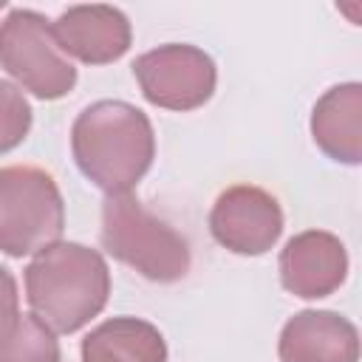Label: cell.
Wrapping results in <instances>:
<instances>
[{"label":"cell","instance_id":"1","mask_svg":"<svg viewBox=\"0 0 362 362\" xmlns=\"http://www.w3.org/2000/svg\"><path fill=\"white\" fill-rule=\"evenodd\" d=\"M71 150L82 175L107 195L130 192L156 158V133L136 105L99 99L71 127Z\"/></svg>","mask_w":362,"mask_h":362},{"label":"cell","instance_id":"2","mask_svg":"<svg viewBox=\"0 0 362 362\" xmlns=\"http://www.w3.org/2000/svg\"><path fill=\"white\" fill-rule=\"evenodd\" d=\"M110 269L82 243H51L25 266V300L31 314L54 334H74L107 303Z\"/></svg>","mask_w":362,"mask_h":362},{"label":"cell","instance_id":"3","mask_svg":"<svg viewBox=\"0 0 362 362\" xmlns=\"http://www.w3.org/2000/svg\"><path fill=\"white\" fill-rule=\"evenodd\" d=\"M99 240L110 257L156 283L181 280L192 263L187 238L130 192L105 198Z\"/></svg>","mask_w":362,"mask_h":362},{"label":"cell","instance_id":"4","mask_svg":"<svg viewBox=\"0 0 362 362\" xmlns=\"http://www.w3.org/2000/svg\"><path fill=\"white\" fill-rule=\"evenodd\" d=\"M65 229L62 192L51 173L31 164L0 167V252L34 255L59 240Z\"/></svg>","mask_w":362,"mask_h":362},{"label":"cell","instance_id":"5","mask_svg":"<svg viewBox=\"0 0 362 362\" xmlns=\"http://www.w3.org/2000/svg\"><path fill=\"white\" fill-rule=\"evenodd\" d=\"M0 68L45 102L62 99L76 85V68L59 51L51 23L31 8H11L0 23Z\"/></svg>","mask_w":362,"mask_h":362},{"label":"cell","instance_id":"6","mask_svg":"<svg viewBox=\"0 0 362 362\" xmlns=\"http://www.w3.org/2000/svg\"><path fill=\"white\" fill-rule=\"evenodd\" d=\"M133 74L150 105L181 113L206 105L218 82L215 59L187 42H167L136 57Z\"/></svg>","mask_w":362,"mask_h":362},{"label":"cell","instance_id":"7","mask_svg":"<svg viewBox=\"0 0 362 362\" xmlns=\"http://www.w3.org/2000/svg\"><path fill=\"white\" fill-rule=\"evenodd\" d=\"M212 238L235 255H263L283 235V209L260 187L238 184L218 195L209 212Z\"/></svg>","mask_w":362,"mask_h":362},{"label":"cell","instance_id":"8","mask_svg":"<svg viewBox=\"0 0 362 362\" xmlns=\"http://www.w3.org/2000/svg\"><path fill=\"white\" fill-rule=\"evenodd\" d=\"M280 283L288 294L303 300H320L334 294L348 277L345 243L322 229L294 235L280 252Z\"/></svg>","mask_w":362,"mask_h":362},{"label":"cell","instance_id":"9","mask_svg":"<svg viewBox=\"0 0 362 362\" xmlns=\"http://www.w3.org/2000/svg\"><path fill=\"white\" fill-rule=\"evenodd\" d=\"M51 34L62 54L76 57L85 65H107L127 54L130 23L124 11L113 6H71L54 23Z\"/></svg>","mask_w":362,"mask_h":362},{"label":"cell","instance_id":"10","mask_svg":"<svg viewBox=\"0 0 362 362\" xmlns=\"http://www.w3.org/2000/svg\"><path fill=\"white\" fill-rule=\"evenodd\" d=\"M280 362H359V331L337 311H297L280 331Z\"/></svg>","mask_w":362,"mask_h":362},{"label":"cell","instance_id":"11","mask_svg":"<svg viewBox=\"0 0 362 362\" xmlns=\"http://www.w3.org/2000/svg\"><path fill=\"white\" fill-rule=\"evenodd\" d=\"M314 144L339 164L362 161V85L345 82L328 88L311 110Z\"/></svg>","mask_w":362,"mask_h":362},{"label":"cell","instance_id":"12","mask_svg":"<svg viewBox=\"0 0 362 362\" xmlns=\"http://www.w3.org/2000/svg\"><path fill=\"white\" fill-rule=\"evenodd\" d=\"M82 362H167V342L147 320L113 317L82 339Z\"/></svg>","mask_w":362,"mask_h":362},{"label":"cell","instance_id":"13","mask_svg":"<svg viewBox=\"0 0 362 362\" xmlns=\"http://www.w3.org/2000/svg\"><path fill=\"white\" fill-rule=\"evenodd\" d=\"M0 362H59V342L34 314H23V325L0 351Z\"/></svg>","mask_w":362,"mask_h":362},{"label":"cell","instance_id":"14","mask_svg":"<svg viewBox=\"0 0 362 362\" xmlns=\"http://www.w3.org/2000/svg\"><path fill=\"white\" fill-rule=\"evenodd\" d=\"M31 130V105L23 90L0 79V153L14 150Z\"/></svg>","mask_w":362,"mask_h":362},{"label":"cell","instance_id":"15","mask_svg":"<svg viewBox=\"0 0 362 362\" xmlns=\"http://www.w3.org/2000/svg\"><path fill=\"white\" fill-rule=\"evenodd\" d=\"M20 325H23V314H20L17 280L6 266H0V351L17 337Z\"/></svg>","mask_w":362,"mask_h":362},{"label":"cell","instance_id":"16","mask_svg":"<svg viewBox=\"0 0 362 362\" xmlns=\"http://www.w3.org/2000/svg\"><path fill=\"white\" fill-rule=\"evenodd\" d=\"M0 8H3V0H0Z\"/></svg>","mask_w":362,"mask_h":362}]
</instances>
